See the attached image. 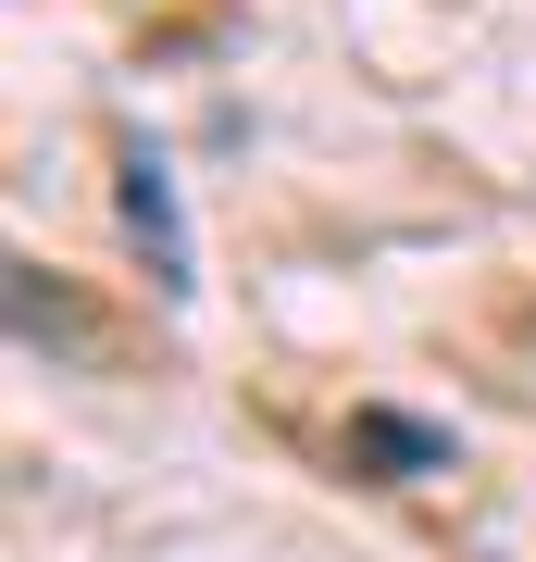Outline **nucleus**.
<instances>
[{
	"instance_id": "obj_1",
	"label": "nucleus",
	"mask_w": 536,
	"mask_h": 562,
	"mask_svg": "<svg viewBox=\"0 0 536 562\" xmlns=\"http://www.w3.org/2000/svg\"><path fill=\"white\" fill-rule=\"evenodd\" d=\"M350 450H362V462H387V475H437V462H449V438H437V425H412V413H362V425H350Z\"/></svg>"
}]
</instances>
